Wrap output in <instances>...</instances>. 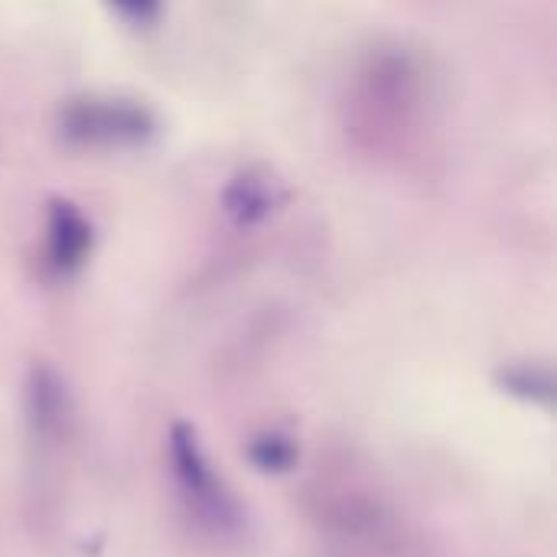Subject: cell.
Returning a JSON list of instances; mask_svg holds the SVG:
<instances>
[{
  "instance_id": "6da1fadb",
  "label": "cell",
  "mask_w": 557,
  "mask_h": 557,
  "mask_svg": "<svg viewBox=\"0 0 557 557\" xmlns=\"http://www.w3.org/2000/svg\"><path fill=\"white\" fill-rule=\"evenodd\" d=\"M166 454L176 493L193 522L215 539H238L245 532V506L212 467L196 428L176 421L166 437Z\"/></svg>"
},
{
  "instance_id": "7a4b0ae2",
  "label": "cell",
  "mask_w": 557,
  "mask_h": 557,
  "mask_svg": "<svg viewBox=\"0 0 557 557\" xmlns=\"http://www.w3.org/2000/svg\"><path fill=\"white\" fill-rule=\"evenodd\" d=\"M59 131L78 147H137L153 137V114L124 98H75L59 111Z\"/></svg>"
},
{
  "instance_id": "8992f818",
  "label": "cell",
  "mask_w": 557,
  "mask_h": 557,
  "mask_svg": "<svg viewBox=\"0 0 557 557\" xmlns=\"http://www.w3.org/2000/svg\"><path fill=\"white\" fill-rule=\"evenodd\" d=\"M248 457L264 473H284V470H290L297 463V447L284 434H261L258 441H251Z\"/></svg>"
},
{
  "instance_id": "277c9868",
  "label": "cell",
  "mask_w": 557,
  "mask_h": 557,
  "mask_svg": "<svg viewBox=\"0 0 557 557\" xmlns=\"http://www.w3.org/2000/svg\"><path fill=\"white\" fill-rule=\"evenodd\" d=\"M281 202V186L264 173H242L225 189V212L238 225H255L268 219Z\"/></svg>"
},
{
  "instance_id": "52a82bcc",
  "label": "cell",
  "mask_w": 557,
  "mask_h": 557,
  "mask_svg": "<svg viewBox=\"0 0 557 557\" xmlns=\"http://www.w3.org/2000/svg\"><path fill=\"white\" fill-rule=\"evenodd\" d=\"M114 13H121L131 23H153L163 10V0H108Z\"/></svg>"
},
{
  "instance_id": "5b68a950",
  "label": "cell",
  "mask_w": 557,
  "mask_h": 557,
  "mask_svg": "<svg viewBox=\"0 0 557 557\" xmlns=\"http://www.w3.org/2000/svg\"><path fill=\"white\" fill-rule=\"evenodd\" d=\"M499 385L525 405H542V408L555 405V379L542 366H529V362L512 366L499 375Z\"/></svg>"
},
{
  "instance_id": "3957f363",
  "label": "cell",
  "mask_w": 557,
  "mask_h": 557,
  "mask_svg": "<svg viewBox=\"0 0 557 557\" xmlns=\"http://www.w3.org/2000/svg\"><path fill=\"white\" fill-rule=\"evenodd\" d=\"M91 225L88 219L65 199H52L46 212V264L52 274H75L91 255Z\"/></svg>"
}]
</instances>
